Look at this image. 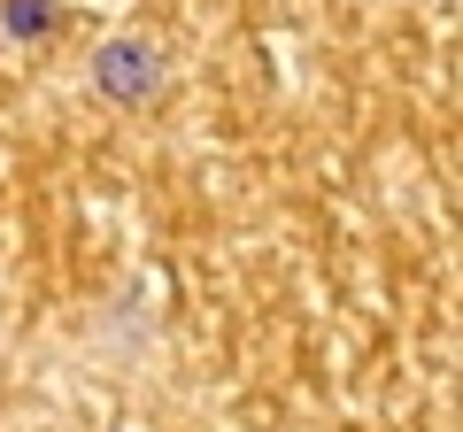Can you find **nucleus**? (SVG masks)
<instances>
[{"instance_id":"1","label":"nucleus","mask_w":463,"mask_h":432,"mask_svg":"<svg viewBox=\"0 0 463 432\" xmlns=\"http://www.w3.org/2000/svg\"><path fill=\"white\" fill-rule=\"evenodd\" d=\"M93 78H100V93H116V100L155 93V47H139V39H109L100 62H93Z\"/></svg>"},{"instance_id":"2","label":"nucleus","mask_w":463,"mask_h":432,"mask_svg":"<svg viewBox=\"0 0 463 432\" xmlns=\"http://www.w3.org/2000/svg\"><path fill=\"white\" fill-rule=\"evenodd\" d=\"M8 32H47V0H8Z\"/></svg>"}]
</instances>
